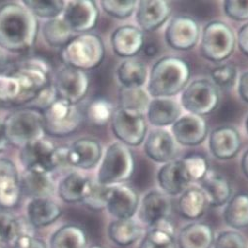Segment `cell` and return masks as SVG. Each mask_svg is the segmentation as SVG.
<instances>
[{
    "label": "cell",
    "instance_id": "cell-1",
    "mask_svg": "<svg viewBox=\"0 0 248 248\" xmlns=\"http://www.w3.org/2000/svg\"><path fill=\"white\" fill-rule=\"evenodd\" d=\"M38 25L34 15L16 3L0 7V47L12 52L23 53L35 43Z\"/></svg>",
    "mask_w": 248,
    "mask_h": 248
},
{
    "label": "cell",
    "instance_id": "cell-2",
    "mask_svg": "<svg viewBox=\"0 0 248 248\" xmlns=\"http://www.w3.org/2000/svg\"><path fill=\"white\" fill-rule=\"evenodd\" d=\"M189 64L176 56H165L151 68L147 93L156 98H170L186 89L190 79Z\"/></svg>",
    "mask_w": 248,
    "mask_h": 248
},
{
    "label": "cell",
    "instance_id": "cell-3",
    "mask_svg": "<svg viewBox=\"0 0 248 248\" xmlns=\"http://www.w3.org/2000/svg\"><path fill=\"white\" fill-rule=\"evenodd\" d=\"M61 59L66 66L80 70H92L98 67L105 57L103 40L92 33L73 37L61 51Z\"/></svg>",
    "mask_w": 248,
    "mask_h": 248
},
{
    "label": "cell",
    "instance_id": "cell-4",
    "mask_svg": "<svg viewBox=\"0 0 248 248\" xmlns=\"http://www.w3.org/2000/svg\"><path fill=\"white\" fill-rule=\"evenodd\" d=\"M8 143L25 147L26 145L43 139L45 132L44 117L40 110L24 107L13 111L3 121Z\"/></svg>",
    "mask_w": 248,
    "mask_h": 248
},
{
    "label": "cell",
    "instance_id": "cell-5",
    "mask_svg": "<svg viewBox=\"0 0 248 248\" xmlns=\"http://www.w3.org/2000/svg\"><path fill=\"white\" fill-rule=\"evenodd\" d=\"M135 169V157L129 146L115 142L108 147L104 155L97 180L106 186L122 184L132 178Z\"/></svg>",
    "mask_w": 248,
    "mask_h": 248
},
{
    "label": "cell",
    "instance_id": "cell-6",
    "mask_svg": "<svg viewBox=\"0 0 248 248\" xmlns=\"http://www.w3.org/2000/svg\"><path fill=\"white\" fill-rule=\"evenodd\" d=\"M236 39L232 28L224 22L213 21L203 29L200 52L204 58L222 62L234 52Z\"/></svg>",
    "mask_w": 248,
    "mask_h": 248
},
{
    "label": "cell",
    "instance_id": "cell-7",
    "mask_svg": "<svg viewBox=\"0 0 248 248\" xmlns=\"http://www.w3.org/2000/svg\"><path fill=\"white\" fill-rule=\"evenodd\" d=\"M45 132L53 137H66L75 133L84 120L77 105L57 99L43 111Z\"/></svg>",
    "mask_w": 248,
    "mask_h": 248
},
{
    "label": "cell",
    "instance_id": "cell-8",
    "mask_svg": "<svg viewBox=\"0 0 248 248\" xmlns=\"http://www.w3.org/2000/svg\"><path fill=\"white\" fill-rule=\"evenodd\" d=\"M183 107L190 114L203 116L213 112L220 103V92L214 83L207 79L191 82L183 91Z\"/></svg>",
    "mask_w": 248,
    "mask_h": 248
},
{
    "label": "cell",
    "instance_id": "cell-9",
    "mask_svg": "<svg viewBox=\"0 0 248 248\" xmlns=\"http://www.w3.org/2000/svg\"><path fill=\"white\" fill-rule=\"evenodd\" d=\"M111 124L114 135L127 146H140L145 139L147 124L144 113L118 107L114 110Z\"/></svg>",
    "mask_w": 248,
    "mask_h": 248
},
{
    "label": "cell",
    "instance_id": "cell-10",
    "mask_svg": "<svg viewBox=\"0 0 248 248\" xmlns=\"http://www.w3.org/2000/svg\"><path fill=\"white\" fill-rule=\"evenodd\" d=\"M90 85L91 80L86 71L65 65L56 75L54 88L58 99L78 105L87 96Z\"/></svg>",
    "mask_w": 248,
    "mask_h": 248
},
{
    "label": "cell",
    "instance_id": "cell-11",
    "mask_svg": "<svg viewBox=\"0 0 248 248\" xmlns=\"http://www.w3.org/2000/svg\"><path fill=\"white\" fill-rule=\"evenodd\" d=\"M200 37L198 23L191 17L180 15L173 18L165 31L167 45L176 51H190Z\"/></svg>",
    "mask_w": 248,
    "mask_h": 248
},
{
    "label": "cell",
    "instance_id": "cell-12",
    "mask_svg": "<svg viewBox=\"0 0 248 248\" xmlns=\"http://www.w3.org/2000/svg\"><path fill=\"white\" fill-rule=\"evenodd\" d=\"M139 206V194L133 187L126 184L108 187L106 209L116 220L134 218Z\"/></svg>",
    "mask_w": 248,
    "mask_h": 248
},
{
    "label": "cell",
    "instance_id": "cell-13",
    "mask_svg": "<svg viewBox=\"0 0 248 248\" xmlns=\"http://www.w3.org/2000/svg\"><path fill=\"white\" fill-rule=\"evenodd\" d=\"M55 149L51 142L44 138L23 147L21 160L26 167V171L49 174L55 170L53 162Z\"/></svg>",
    "mask_w": 248,
    "mask_h": 248
},
{
    "label": "cell",
    "instance_id": "cell-14",
    "mask_svg": "<svg viewBox=\"0 0 248 248\" xmlns=\"http://www.w3.org/2000/svg\"><path fill=\"white\" fill-rule=\"evenodd\" d=\"M99 10L93 1L81 0L67 3L63 20L73 32L86 34L96 27Z\"/></svg>",
    "mask_w": 248,
    "mask_h": 248
},
{
    "label": "cell",
    "instance_id": "cell-15",
    "mask_svg": "<svg viewBox=\"0 0 248 248\" xmlns=\"http://www.w3.org/2000/svg\"><path fill=\"white\" fill-rule=\"evenodd\" d=\"M172 133L179 144L194 147L202 144L207 138L208 125L202 116L186 114L173 124Z\"/></svg>",
    "mask_w": 248,
    "mask_h": 248
},
{
    "label": "cell",
    "instance_id": "cell-16",
    "mask_svg": "<svg viewBox=\"0 0 248 248\" xmlns=\"http://www.w3.org/2000/svg\"><path fill=\"white\" fill-rule=\"evenodd\" d=\"M171 213L172 202L169 195L159 190L147 192L138 209L139 221L146 228L160 220L169 218Z\"/></svg>",
    "mask_w": 248,
    "mask_h": 248
},
{
    "label": "cell",
    "instance_id": "cell-17",
    "mask_svg": "<svg viewBox=\"0 0 248 248\" xmlns=\"http://www.w3.org/2000/svg\"><path fill=\"white\" fill-rule=\"evenodd\" d=\"M144 32L133 25L121 26L111 35L113 52L123 58L136 56L144 48Z\"/></svg>",
    "mask_w": 248,
    "mask_h": 248
},
{
    "label": "cell",
    "instance_id": "cell-18",
    "mask_svg": "<svg viewBox=\"0 0 248 248\" xmlns=\"http://www.w3.org/2000/svg\"><path fill=\"white\" fill-rule=\"evenodd\" d=\"M144 152L149 159L156 162L167 163L177 159L179 153L177 141L167 130H152L144 143Z\"/></svg>",
    "mask_w": 248,
    "mask_h": 248
},
{
    "label": "cell",
    "instance_id": "cell-19",
    "mask_svg": "<svg viewBox=\"0 0 248 248\" xmlns=\"http://www.w3.org/2000/svg\"><path fill=\"white\" fill-rule=\"evenodd\" d=\"M21 194V182L15 164L8 159H0V209L14 208Z\"/></svg>",
    "mask_w": 248,
    "mask_h": 248
},
{
    "label": "cell",
    "instance_id": "cell-20",
    "mask_svg": "<svg viewBox=\"0 0 248 248\" xmlns=\"http://www.w3.org/2000/svg\"><path fill=\"white\" fill-rule=\"evenodd\" d=\"M136 19L142 32H153L166 23L172 13L168 1H140L137 5Z\"/></svg>",
    "mask_w": 248,
    "mask_h": 248
},
{
    "label": "cell",
    "instance_id": "cell-21",
    "mask_svg": "<svg viewBox=\"0 0 248 248\" xmlns=\"http://www.w3.org/2000/svg\"><path fill=\"white\" fill-rule=\"evenodd\" d=\"M157 180L163 192L167 195L182 194L191 183L182 159L164 163L158 171Z\"/></svg>",
    "mask_w": 248,
    "mask_h": 248
},
{
    "label": "cell",
    "instance_id": "cell-22",
    "mask_svg": "<svg viewBox=\"0 0 248 248\" xmlns=\"http://www.w3.org/2000/svg\"><path fill=\"white\" fill-rule=\"evenodd\" d=\"M241 139L237 130L232 126H220L209 136V149L219 159H233L239 152Z\"/></svg>",
    "mask_w": 248,
    "mask_h": 248
},
{
    "label": "cell",
    "instance_id": "cell-23",
    "mask_svg": "<svg viewBox=\"0 0 248 248\" xmlns=\"http://www.w3.org/2000/svg\"><path fill=\"white\" fill-rule=\"evenodd\" d=\"M102 156V148L98 141L91 138L77 140L68 152V162L72 167L82 170L94 168Z\"/></svg>",
    "mask_w": 248,
    "mask_h": 248
},
{
    "label": "cell",
    "instance_id": "cell-24",
    "mask_svg": "<svg viewBox=\"0 0 248 248\" xmlns=\"http://www.w3.org/2000/svg\"><path fill=\"white\" fill-rule=\"evenodd\" d=\"M139 248H177L176 230L170 218L147 227Z\"/></svg>",
    "mask_w": 248,
    "mask_h": 248
},
{
    "label": "cell",
    "instance_id": "cell-25",
    "mask_svg": "<svg viewBox=\"0 0 248 248\" xmlns=\"http://www.w3.org/2000/svg\"><path fill=\"white\" fill-rule=\"evenodd\" d=\"M198 182L200 183V189L207 199L208 205L212 207L224 206L232 198V186L230 181L215 171L209 170Z\"/></svg>",
    "mask_w": 248,
    "mask_h": 248
},
{
    "label": "cell",
    "instance_id": "cell-26",
    "mask_svg": "<svg viewBox=\"0 0 248 248\" xmlns=\"http://www.w3.org/2000/svg\"><path fill=\"white\" fill-rule=\"evenodd\" d=\"M182 107L178 102L170 98H156L150 101L146 115L147 119L156 127L173 125L181 117Z\"/></svg>",
    "mask_w": 248,
    "mask_h": 248
},
{
    "label": "cell",
    "instance_id": "cell-27",
    "mask_svg": "<svg viewBox=\"0 0 248 248\" xmlns=\"http://www.w3.org/2000/svg\"><path fill=\"white\" fill-rule=\"evenodd\" d=\"M214 240V232L209 225L191 223L181 230L177 244L179 248H212Z\"/></svg>",
    "mask_w": 248,
    "mask_h": 248
},
{
    "label": "cell",
    "instance_id": "cell-28",
    "mask_svg": "<svg viewBox=\"0 0 248 248\" xmlns=\"http://www.w3.org/2000/svg\"><path fill=\"white\" fill-rule=\"evenodd\" d=\"M145 233L140 222L134 218L114 220L108 227L110 239L119 246H129L140 240Z\"/></svg>",
    "mask_w": 248,
    "mask_h": 248
},
{
    "label": "cell",
    "instance_id": "cell-29",
    "mask_svg": "<svg viewBox=\"0 0 248 248\" xmlns=\"http://www.w3.org/2000/svg\"><path fill=\"white\" fill-rule=\"evenodd\" d=\"M28 219L31 226L44 228L54 223L62 214L60 206L49 198L32 199L27 208Z\"/></svg>",
    "mask_w": 248,
    "mask_h": 248
},
{
    "label": "cell",
    "instance_id": "cell-30",
    "mask_svg": "<svg viewBox=\"0 0 248 248\" xmlns=\"http://www.w3.org/2000/svg\"><path fill=\"white\" fill-rule=\"evenodd\" d=\"M207 199L198 187L186 188L179 198L178 208L181 216L186 220L195 221L200 219L207 208Z\"/></svg>",
    "mask_w": 248,
    "mask_h": 248
},
{
    "label": "cell",
    "instance_id": "cell-31",
    "mask_svg": "<svg viewBox=\"0 0 248 248\" xmlns=\"http://www.w3.org/2000/svg\"><path fill=\"white\" fill-rule=\"evenodd\" d=\"M20 182L22 192L31 200L49 198L54 190L52 178L49 174L46 173L26 171Z\"/></svg>",
    "mask_w": 248,
    "mask_h": 248
},
{
    "label": "cell",
    "instance_id": "cell-32",
    "mask_svg": "<svg viewBox=\"0 0 248 248\" xmlns=\"http://www.w3.org/2000/svg\"><path fill=\"white\" fill-rule=\"evenodd\" d=\"M117 76L123 87L141 88L147 81L148 73L142 61L130 58L119 65Z\"/></svg>",
    "mask_w": 248,
    "mask_h": 248
},
{
    "label": "cell",
    "instance_id": "cell-33",
    "mask_svg": "<svg viewBox=\"0 0 248 248\" xmlns=\"http://www.w3.org/2000/svg\"><path fill=\"white\" fill-rule=\"evenodd\" d=\"M224 220L233 230L248 227V194L237 193L230 199L224 210Z\"/></svg>",
    "mask_w": 248,
    "mask_h": 248
},
{
    "label": "cell",
    "instance_id": "cell-34",
    "mask_svg": "<svg viewBox=\"0 0 248 248\" xmlns=\"http://www.w3.org/2000/svg\"><path fill=\"white\" fill-rule=\"evenodd\" d=\"M50 248H87L86 231L76 225H65L59 228L50 237Z\"/></svg>",
    "mask_w": 248,
    "mask_h": 248
},
{
    "label": "cell",
    "instance_id": "cell-35",
    "mask_svg": "<svg viewBox=\"0 0 248 248\" xmlns=\"http://www.w3.org/2000/svg\"><path fill=\"white\" fill-rule=\"evenodd\" d=\"M150 103L148 93L141 88L121 87L119 90V104L121 108L144 113Z\"/></svg>",
    "mask_w": 248,
    "mask_h": 248
},
{
    "label": "cell",
    "instance_id": "cell-36",
    "mask_svg": "<svg viewBox=\"0 0 248 248\" xmlns=\"http://www.w3.org/2000/svg\"><path fill=\"white\" fill-rule=\"evenodd\" d=\"M43 32L46 43L53 48L63 49L73 38V31L63 19H51L45 25Z\"/></svg>",
    "mask_w": 248,
    "mask_h": 248
},
{
    "label": "cell",
    "instance_id": "cell-37",
    "mask_svg": "<svg viewBox=\"0 0 248 248\" xmlns=\"http://www.w3.org/2000/svg\"><path fill=\"white\" fill-rule=\"evenodd\" d=\"M88 178L73 173L67 176L59 184L58 193L60 198L67 203H76L82 200Z\"/></svg>",
    "mask_w": 248,
    "mask_h": 248
},
{
    "label": "cell",
    "instance_id": "cell-38",
    "mask_svg": "<svg viewBox=\"0 0 248 248\" xmlns=\"http://www.w3.org/2000/svg\"><path fill=\"white\" fill-rule=\"evenodd\" d=\"M25 231L22 220L5 209H0V243H14Z\"/></svg>",
    "mask_w": 248,
    "mask_h": 248
},
{
    "label": "cell",
    "instance_id": "cell-39",
    "mask_svg": "<svg viewBox=\"0 0 248 248\" xmlns=\"http://www.w3.org/2000/svg\"><path fill=\"white\" fill-rule=\"evenodd\" d=\"M108 187L101 184L98 180L88 178L81 202L92 210L99 211L106 209Z\"/></svg>",
    "mask_w": 248,
    "mask_h": 248
},
{
    "label": "cell",
    "instance_id": "cell-40",
    "mask_svg": "<svg viewBox=\"0 0 248 248\" xmlns=\"http://www.w3.org/2000/svg\"><path fill=\"white\" fill-rule=\"evenodd\" d=\"M114 110L112 105L103 99L93 101L87 108L88 119L96 126H103L112 119Z\"/></svg>",
    "mask_w": 248,
    "mask_h": 248
},
{
    "label": "cell",
    "instance_id": "cell-41",
    "mask_svg": "<svg viewBox=\"0 0 248 248\" xmlns=\"http://www.w3.org/2000/svg\"><path fill=\"white\" fill-rule=\"evenodd\" d=\"M24 5L33 14L41 18H53L62 13L65 3L62 1H31L26 0Z\"/></svg>",
    "mask_w": 248,
    "mask_h": 248
},
{
    "label": "cell",
    "instance_id": "cell-42",
    "mask_svg": "<svg viewBox=\"0 0 248 248\" xmlns=\"http://www.w3.org/2000/svg\"><path fill=\"white\" fill-rule=\"evenodd\" d=\"M182 161L191 182L200 181L209 171L207 159L201 155L193 154L186 156L182 159Z\"/></svg>",
    "mask_w": 248,
    "mask_h": 248
},
{
    "label": "cell",
    "instance_id": "cell-43",
    "mask_svg": "<svg viewBox=\"0 0 248 248\" xmlns=\"http://www.w3.org/2000/svg\"><path fill=\"white\" fill-rule=\"evenodd\" d=\"M138 5L137 1H101L103 10L110 16L117 19H127L133 15Z\"/></svg>",
    "mask_w": 248,
    "mask_h": 248
},
{
    "label": "cell",
    "instance_id": "cell-44",
    "mask_svg": "<svg viewBox=\"0 0 248 248\" xmlns=\"http://www.w3.org/2000/svg\"><path fill=\"white\" fill-rule=\"evenodd\" d=\"M211 78L218 87L229 88L233 85L236 78V68L232 64H222L211 70Z\"/></svg>",
    "mask_w": 248,
    "mask_h": 248
},
{
    "label": "cell",
    "instance_id": "cell-45",
    "mask_svg": "<svg viewBox=\"0 0 248 248\" xmlns=\"http://www.w3.org/2000/svg\"><path fill=\"white\" fill-rule=\"evenodd\" d=\"M213 248H247L244 236L235 230L220 232L215 237Z\"/></svg>",
    "mask_w": 248,
    "mask_h": 248
},
{
    "label": "cell",
    "instance_id": "cell-46",
    "mask_svg": "<svg viewBox=\"0 0 248 248\" xmlns=\"http://www.w3.org/2000/svg\"><path fill=\"white\" fill-rule=\"evenodd\" d=\"M57 99H58V96L56 94L55 88L49 85L44 90H41L38 93V95L29 105L26 106V107L34 108L43 112L49 106H51Z\"/></svg>",
    "mask_w": 248,
    "mask_h": 248
},
{
    "label": "cell",
    "instance_id": "cell-47",
    "mask_svg": "<svg viewBox=\"0 0 248 248\" xmlns=\"http://www.w3.org/2000/svg\"><path fill=\"white\" fill-rule=\"evenodd\" d=\"M224 11L228 17L235 21L248 20V1H228L224 2Z\"/></svg>",
    "mask_w": 248,
    "mask_h": 248
},
{
    "label": "cell",
    "instance_id": "cell-48",
    "mask_svg": "<svg viewBox=\"0 0 248 248\" xmlns=\"http://www.w3.org/2000/svg\"><path fill=\"white\" fill-rule=\"evenodd\" d=\"M13 248H47V245L43 239L24 232L15 240Z\"/></svg>",
    "mask_w": 248,
    "mask_h": 248
},
{
    "label": "cell",
    "instance_id": "cell-49",
    "mask_svg": "<svg viewBox=\"0 0 248 248\" xmlns=\"http://www.w3.org/2000/svg\"><path fill=\"white\" fill-rule=\"evenodd\" d=\"M237 43L241 53L248 56V23L239 29L237 35Z\"/></svg>",
    "mask_w": 248,
    "mask_h": 248
},
{
    "label": "cell",
    "instance_id": "cell-50",
    "mask_svg": "<svg viewBox=\"0 0 248 248\" xmlns=\"http://www.w3.org/2000/svg\"><path fill=\"white\" fill-rule=\"evenodd\" d=\"M238 94L240 98L248 104V71L244 72L239 78Z\"/></svg>",
    "mask_w": 248,
    "mask_h": 248
},
{
    "label": "cell",
    "instance_id": "cell-51",
    "mask_svg": "<svg viewBox=\"0 0 248 248\" xmlns=\"http://www.w3.org/2000/svg\"><path fill=\"white\" fill-rule=\"evenodd\" d=\"M10 57L2 51H0V74L10 73L14 70Z\"/></svg>",
    "mask_w": 248,
    "mask_h": 248
},
{
    "label": "cell",
    "instance_id": "cell-52",
    "mask_svg": "<svg viewBox=\"0 0 248 248\" xmlns=\"http://www.w3.org/2000/svg\"><path fill=\"white\" fill-rule=\"evenodd\" d=\"M8 140L5 134V129H4V124L2 121H0V153H1L7 146Z\"/></svg>",
    "mask_w": 248,
    "mask_h": 248
},
{
    "label": "cell",
    "instance_id": "cell-53",
    "mask_svg": "<svg viewBox=\"0 0 248 248\" xmlns=\"http://www.w3.org/2000/svg\"><path fill=\"white\" fill-rule=\"evenodd\" d=\"M144 53L148 56V57H153L157 54L158 53V48L155 44L153 43H150V44H147L146 46H144Z\"/></svg>",
    "mask_w": 248,
    "mask_h": 248
},
{
    "label": "cell",
    "instance_id": "cell-54",
    "mask_svg": "<svg viewBox=\"0 0 248 248\" xmlns=\"http://www.w3.org/2000/svg\"><path fill=\"white\" fill-rule=\"evenodd\" d=\"M241 169L245 177L248 178V150L243 154L241 159Z\"/></svg>",
    "mask_w": 248,
    "mask_h": 248
},
{
    "label": "cell",
    "instance_id": "cell-55",
    "mask_svg": "<svg viewBox=\"0 0 248 248\" xmlns=\"http://www.w3.org/2000/svg\"><path fill=\"white\" fill-rule=\"evenodd\" d=\"M245 128H246V131L248 133V116L246 118V121H245Z\"/></svg>",
    "mask_w": 248,
    "mask_h": 248
},
{
    "label": "cell",
    "instance_id": "cell-56",
    "mask_svg": "<svg viewBox=\"0 0 248 248\" xmlns=\"http://www.w3.org/2000/svg\"><path fill=\"white\" fill-rule=\"evenodd\" d=\"M90 248H104V247H101V246H98V245H94V246H92Z\"/></svg>",
    "mask_w": 248,
    "mask_h": 248
},
{
    "label": "cell",
    "instance_id": "cell-57",
    "mask_svg": "<svg viewBox=\"0 0 248 248\" xmlns=\"http://www.w3.org/2000/svg\"><path fill=\"white\" fill-rule=\"evenodd\" d=\"M0 248H4V247H3V245H2L1 243H0Z\"/></svg>",
    "mask_w": 248,
    "mask_h": 248
}]
</instances>
